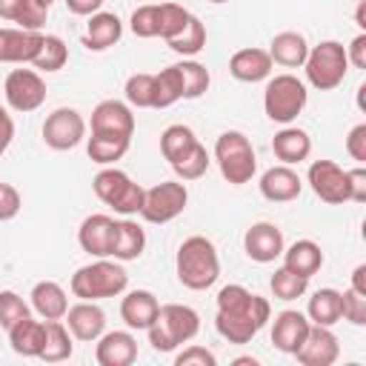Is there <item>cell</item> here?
Wrapping results in <instances>:
<instances>
[{
    "label": "cell",
    "instance_id": "1",
    "mask_svg": "<svg viewBox=\"0 0 366 366\" xmlns=\"http://www.w3.org/2000/svg\"><path fill=\"white\" fill-rule=\"evenodd\" d=\"M174 272H177V280L192 292H203L214 286V280L220 277V257H217L214 243L203 234L186 237L177 246Z\"/></svg>",
    "mask_w": 366,
    "mask_h": 366
},
{
    "label": "cell",
    "instance_id": "2",
    "mask_svg": "<svg viewBox=\"0 0 366 366\" xmlns=\"http://www.w3.org/2000/svg\"><path fill=\"white\" fill-rule=\"evenodd\" d=\"M126 286H129V272L123 269L120 260H109V257H97L94 263L80 266L69 280L71 295L80 300L117 297L126 292Z\"/></svg>",
    "mask_w": 366,
    "mask_h": 366
},
{
    "label": "cell",
    "instance_id": "3",
    "mask_svg": "<svg viewBox=\"0 0 366 366\" xmlns=\"http://www.w3.org/2000/svg\"><path fill=\"white\" fill-rule=\"evenodd\" d=\"M146 332L154 352H174L177 346L189 343L200 332V315L183 303H166L160 306L157 317Z\"/></svg>",
    "mask_w": 366,
    "mask_h": 366
},
{
    "label": "cell",
    "instance_id": "4",
    "mask_svg": "<svg viewBox=\"0 0 366 366\" xmlns=\"http://www.w3.org/2000/svg\"><path fill=\"white\" fill-rule=\"evenodd\" d=\"M214 160H217V169L223 174L226 183L232 186H243L254 177L257 172V154H254V146L252 140L237 132V129H229L223 132L217 140H214Z\"/></svg>",
    "mask_w": 366,
    "mask_h": 366
},
{
    "label": "cell",
    "instance_id": "5",
    "mask_svg": "<svg viewBox=\"0 0 366 366\" xmlns=\"http://www.w3.org/2000/svg\"><path fill=\"white\" fill-rule=\"evenodd\" d=\"M92 189L97 194V200H103L109 209H114L120 217H132V214H140L143 209V194L146 189L140 183H134L123 169L117 166H103L94 180H92Z\"/></svg>",
    "mask_w": 366,
    "mask_h": 366
},
{
    "label": "cell",
    "instance_id": "6",
    "mask_svg": "<svg viewBox=\"0 0 366 366\" xmlns=\"http://www.w3.org/2000/svg\"><path fill=\"white\" fill-rule=\"evenodd\" d=\"M303 71H306L309 86H315L317 92L337 89L349 71L346 46L337 40H320L317 46H309V54L303 60Z\"/></svg>",
    "mask_w": 366,
    "mask_h": 366
},
{
    "label": "cell",
    "instance_id": "7",
    "mask_svg": "<svg viewBox=\"0 0 366 366\" xmlns=\"http://www.w3.org/2000/svg\"><path fill=\"white\" fill-rule=\"evenodd\" d=\"M309 103V92L306 83L295 74H274L266 80L263 89V112L272 123L289 126L292 120H297V114L306 109Z\"/></svg>",
    "mask_w": 366,
    "mask_h": 366
},
{
    "label": "cell",
    "instance_id": "8",
    "mask_svg": "<svg viewBox=\"0 0 366 366\" xmlns=\"http://www.w3.org/2000/svg\"><path fill=\"white\" fill-rule=\"evenodd\" d=\"M272 317V306L266 297L252 295V300L237 309V312H217L214 315V329L223 340L229 343H249Z\"/></svg>",
    "mask_w": 366,
    "mask_h": 366
},
{
    "label": "cell",
    "instance_id": "9",
    "mask_svg": "<svg viewBox=\"0 0 366 366\" xmlns=\"http://www.w3.org/2000/svg\"><path fill=\"white\" fill-rule=\"evenodd\" d=\"M186 203H189V189H186V183H180V180H163V183L146 189L140 217H143L146 223L163 226V223L174 220L177 214H183Z\"/></svg>",
    "mask_w": 366,
    "mask_h": 366
},
{
    "label": "cell",
    "instance_id": "10",
    "mask_svg": "<svg viewBox=\"0 0 366 366\" xmlns=\"http://www.w3.org/2000/svg\"><path fill=\"white\" fill-rule=\"evenodd\" d=\"M3 94L14 112L29 114L46 103V80L40 77L37 69H11L6 74Z\"/></svg>",
    "mask_w": 366,
    "mask_h": 366
},
{
    "label": "cell",
    "instance_id": "11",
    "mask_svg": "<svg viewBox=\"0 0 366 366\" xmlns=\"http://www.w3.org/2000/svg\"><path fill=\"white\" fill-rule=\"evenodd\" d=\"M86 120H83V114L77 112V109H71V106H60V109H54L46 120H43V143L49 146V149H54V152H69V149H74L83 137H86Z\"/></svg>",
    "mask_w": 366,
    "mask_h": 366
},
{
    "label": "cell",
    "instance_id": "12",
    "mask_svg": "<svg viewBox=\"0 0 366 366\" xmlns=\"http://www.w3.org/2000/svg\"><path fill=\"white\" fill-rule=\"evenodd\" d=\"M306 180L312 186V192L329 203V206H340L349 200V183H346V169H340L335 160H312Z\"/></svg>",
    "mask_w": 366,
    "mask_h": 366
},
{
    "label": "cell",
    "instance_id": "13",
    "mask_svg": "<svg viewBox=\"0 0 366 366\" xmlns=\"http://www.w3.org/2000/svg\"><path fill=\"white\" fill-rule=\"evenodd\" d=\"M297 363L303 366H332L337 357H340V340L337 335L332 332V326H317L312 323L309 326V335L306 340L300 343V349L295 352Z\"/></svg>",
    "mask_w": 366,
    "mask_h": 366
},
{
    "label": "cell",
    "instance_id": "14",
    "mask_svg": "<svg viewBox=\"0 0 366 366\" xmlns=\"http://www.w3.org/2000/svg\"><path fill=\"white\" fill-rule=\"evenodd\" d=\"M243 249L249 254V260L254 263H274L283 249H286V240H283V232L269 223V220H260V223H252L243 234Z\"/></svg>",
    "mask_w": 366,
    "mask_h": 366
},
{
    "label": "cell",
    "instance_id": "15",
    "mask_svg": "<svg viewBox=\"0 0 366 366\" xmlns=\"http://www.w3.org/2000/svg\"><path fill=\"white\" fill-rule=\"evenodd\" d=\"M92 134H114V137H132L134 134V114L129 103L123 100H100L92 109Z\"/></svg>",
    "mask_w": 366,
    "mask_h": 366
},
{
    "label": "cell",
    "instance_id": "16",
    "mask_svg": "<svg viewBox=\"0 0 366 366\" xmlns=\"http://www.w3.org/2000/svg\"><path fill=\"white\" fill-rule=\"evenodd\" d=\"M63 323H66V329L71 332L74 340L94 343L106 332V312L97 306V300H80V303L66 309Z\"/></svg>",
    "mask_w": 366,
    "mask_h": 366
},
{
    "label": "cell",
    "instance_id": "17",
    "mask_svg": "<svg viewBox=\"0 0 366 366\" xmlns=\"http://www.w3.org/2000/svg\"><path fill=\"white\" fill-rule=\"evenodd\" d=\"M309 326H312V320H309L303 312H297V309H283V312L274 315V320H272V343H274V349L283 352V355H295V352L300 349V343L306 340Z\"/></svg>",
    "mask_w": 366,
    "mask_h": 366
},
{
    "label": "cell",
    "instance_id": "18",
    "mask_svg": "<svg viewBox=\"0 0 366 366\" xmlns=\"http://www.w3.org/2000/svg\"><path fill=\"white\" fill-rule=\"evenodd\" d=\"M77 243L92 257H112L114 246V217L109 214H89L77 229Z\"/></svg>",
    "mask_w": 366,
    "mask_h": 366
},
{
    "label": "cell",
    "instance_id": "19",
    "mask_svg": "<svg viewBox=\"0 0 366 366\" xmlns=\"http://www.w3.org/2000/svg\"><path fill=\"white\" fill-rule=\"evenodd\" d=\"M94 343V360L100 366H132L137 360V340L132 332H103Z\"/></svg>",
    "mask_w": 366,
    "mask_h": 366
},
{
    "label": "cell",
    "instance_id": "20",
    "mask_svg": "<svg viewBox=\"0 0 366 366\" xmlns=\"http://www.w3.org/2000/svg\"><path fill=\"white\" fill-rule=\"evenodd\" d=\"M257 186H260V194H263L269 203H289V200H297L300 192H303L300 174H297L292 166H286V163L266 169V172L260 174V183H257Z\"/></svg>",
    "mask_w": 366,
    "mask_h": 366
},
{
    "label": "cell",
    "instance_id": "21",
    "mask_svg": "<svg viewBox=\"0 0 366 366\" xmlns=\"http://www.w3.org/2000/svg\"><path fill=\"white\" fill-rule=\"evenodd\" d=\"M272 57L266 49H237L232 57H229V74L240 83H260V80H269L272 77Z\"/></svg>",
    "mask_w": 366,
    "mask_h": 366
},
{
    "label": "cell",
    "instance_id": "22",
    "mask_svg": "<svg viewBox=\"0 0 366 366\" xmlns=\"http://www.w3.org/2000/svg\"><path fill=\"white\" fill-rule=\"evenodd\" d=\"M43 31H26V29H0V63H31L40 51Z\"/></svg>",
    "mask_w": 366,
    "mask_h": 366
},
{
    "label": "cell",
    "instance_id": "23",
    "mask_svg": "<svg viewBox=\"0 0 366 366\" xmlns=\"http://www.w3.org/2000/svg\"><path fill=\"white\" fill-rule=\"evenodd\" d=\"M160 312V300L154 297V292L149 289H132L126 292V297L120 300V317L129 329H149L152 320Z\"/></svg>",
    "mask_w": 366,
    "mask_h": 366
},
{
    "label": "cell",
    "instance_id": "24",
    "mask_svg": "<svg viewBox=\"0 0 366 366\" xmlns=\"http://www.w3.org/2000/svg\"><path fill=\"white\" fill-rule=\"evenodd\" d=\"M123 37V23L114 11H94L86 23V34H83V46L89 51H106L112 49L117 40Z\"/></svg>",
    "mask_w": 366,
    "mask_h": 366
},
{
    "label": "cell",
    "instance_id": "25",
    "mask_svg": "<svg viewBox=\"0 0 366 366\" xmlns=\"http://www.w3.org/2000/svg\"><path fill=\"white\" fill-rule=\"evenodd\" d=\"M272 152H274V157L280 163L297 166L312 154V137H309V132H303V129L289 123L272 137Z\"/></svg>",
    "mask_w": 366,
    "mask_h": 366
},
{
    "label": "cell",
    "instance_id": "26",
    "mask_svg": "<svg viewBox=\"0 0 366 366\" xmlns=\"http://www.w3.org/2000/svg\"><path fill=\"white\" fill-rule=\"evenodd\" d=\"M31 309L40 315V320H63L69 309L66 289L57 280H37L31 286Z\"/></svg>",
    "mask_w": 366,
    "mask_h": 366
},
{
    "label": "cell",
    "instance_id": "27",
    "mask_svg": "<svg viewBox=\"0 0 366 366\" xmlns=\"http://www.w3.org/2000/svg\"><path fill=\"white\" fill-rule=\"evenodd\" d=\"M146 252V232L137 220L132 217H120L114 220V246H112V257L120 263L137 260Z\"/></svg>",
    "mask_w": 366,
    "mask_h": 366
},
{
    "label": "cell",
    "instance_id": "28",
    "mask_svg": "<svg viewBox=\"0 0 366 366\" xmlns=\"http://www.w3.org/2000/svg\"><path fill=\"white\" fill-rule=\"evenodd\" d=\"M9 332V343H11V352L14 355H23V357H40L43 352V343H46V320H34L31 315L17 320Z\"/></svg>",
    "mask_w": 366,
    "mask_h": 366
},
{
    "label": "cell",
    "instance_id": "29",
    "mask_svg": "<svg viewBox=\"0 0 366 366\" xmlns=\"http://www.w3.org/2000/svg\"><path fill=\"white\" fill-rule=\"evenodd\" d=\"M280 257H283V266L292 269V272H297L300 277H312L323 266V249L315 240H309V237L295 240L292 246H286Z\"/></svg>",
    "mask_w": 366,
    "mask_h": 366
},
{
    "label": "cell",
    "instance_id": "30",
    "mask_svg": "<svg viewBox=\"0 0 366 366\" xmlns=\"http://www.w3.org/2000/svg\"><path fill=\"white\" fill-rule=\"evenodd\" d=\"M306 54H309V43H306V37H303L300 31H280V34H274L272 43H269V57H272V63H280V66H286V69L303 66Z\"/></svg>",
    "mask_w": 366,
    "mask_h": 366
},
{
    "label": "cell",
    "instance_id": "31",
    "mask_svg": "<svg viewBox=\"0 0 366 366\" xmlns=\"http://www.w3.org/2000/svg\"><path fill=\"white\" fill-rule=\"evenodd\" d=\"M129 146H132V137H114V134H92L86 140L89 160L97 166H114L117 160H123Z\"/></svg>",
    "mask_w": 366,
    "mask_h": 366
},
{
    "label": "cell",
    "instance_id": "32",
    "mask_svg": "<svg viewBox=\"0 0 366 366\" xmlns=\"http://www.w3.org/2000/svg\"><path fill=\"white\" fill-rule=\"evenodd\" d=\"M306 317L317 326H335L340 320V292L326 286V289H317L312 297H309V306H306Z\"/></svg>",
    "mask_w": 366,
    "mask_h": 366
},
{
    "label": "cell",
    "instance_id": "33",
    "mask_svg": "<svg viewBox=\"0 0 366 366\" xmlns=\"http://www.w3.org/2000/svg\"><path fill=\"white\" fill-rule=\"evenodd\" d=\"M74 355V343H71V332L66 329L63 320H46V343L40 352V360L46 363H60L69 360Z\"/></svg>",
    "mask_w": 366,
    "mask_h": 366
},
{
    "label": "cell",
    "instance_id": "34",
    "mask_svg": "<svg viewBox=\"0 0 366 366\" xmlns=\"http://www.w3.org/2000/svg\"><path fill=\"white\" fill-rule=\"evenodd\" d=\"M177 100H183V77L177 63H172L154 74V109H169Z\"/></svg>",
    "mask_w": 366,
    "mask_h": 366
},
{
    "label": "cell",
    "instance_id": "35",
    "mask_svg": "<svg viewBox=\"0 0 366 366\" xmlns=\"http://www.w3.org/2000/svg\"><path fill=\"white\" fill-rule=\"evenodd\" d=\"M194 143H197L194 132H192L189 126H183V123H172V126H166L163 134H160V152H163V157L169 160V166H172L174 160H180Z\"/></svg>",
    "mask_w": 366,
    "mask_h": 366
},
{
    "label": "cell",
    "instance_id": "36",
    "mask_svg": "<svg viewBox=\"0 0 366 366\" xmlns=\"http://www.w3.org/2000/svg\"><path fill=\"white\" fill-rule=\"evenodd\" d=\"M166 46L174 51V54H183V57H194V54H200L203 49H206V26L200 23V17H189V23H186V29L177 34V37H172V40H166Z\"/></svg>",
    "mask_w": 366,
    "mask_h": 366
},
{
    "label": "cell",
    "instance_id": "37",
    "mask_svg": "<svg viewBox=\"0 0 366 366\" xmlns=\"http://www.w3.org/2000/svg\"><path fill=\"white\" fill-rule=\"evenodd\" d=\"M66 60H69V46L63 43V37H57V34H43V43H40V51L34 54V60H31V66L37 69V71H60L63 66H66Z\"/></svg>",
    "mask_w": 366,
    "mask_h": 366
},
{
    "label": "cell",
    "instance_id": "38",
    "mask_svg": "<svg viewBox=\"0 0 366 366\" xmlns=\"http://www.w3.org/2000/svg\"><path fill=\"white\" fill-rule=\"evenodd\" d=\"M177 69H180V77H183V100H197L209 92L212 77H209V69L203 63L189 57V60H180Z\"/></svg>",
    "mask_w": 366,
    "mask_h": 366
},
{
    "label": "cell",
    "instance_id": "39",
    "mask_svg": "<svg viewBox=\"0 0 366 366\" xmlns=\"http://www.w3.org/2000/svg\"><path fill=\"white\" fill-rule=\"evenodd\" d=\"M269 289H272V295H274L277 300H297V297L306 295L309 277H300L297 272L280 266V269H274V274H272V280H269Z\"/></svg>",
    "mask_w": 366,
    "mask_h": 366
},
{
    "label": "cell",
    "instance_id": "40",
    "mask_svg": "<svg viewBox=\"0 0 366 366\" xmlns=\"http://www.w3.org/2000/svg\"><path fill=\"white\" fill-rule=\"evenodd\" d=\"M189 17H192V11L183 9L180 3H160L157 6V37H163V40L177 37L186 29Z\"/></svg>",
    "mask_w": 366,
    "mask_h": 366
},
{
    "label": "cell",
    "instance_id": "41",
    "mask_svg": "<svg viewBox=\"0 0 366 366\" xmlns=\"http://www.w3.org/2000/svg\"><path fill=\"white\" fill-rule=\"evenodd\" d=\"M209 163H212V157H209L206 146L197 140L180 160L172 163V169H174V174H177L180 180H197V177H203V174L209 172Z\"/></svg>",
    "mask_w": 366,
    "mask_h": 366
},
{
    "label": "cell",
    "instance_id": "42",
    "mask_svg": "<svg viewBox=\"0 0 366 366\" xmlns=\"http://www.w3.org/2000/svg\"><path fill=\"white\" fill-rule=\"evenodd\" d=\"M126 103L137 109H154V74L137 71L126 80Z\"/></svg>",
    "mask_w": 366,
    "mask_h": 366
},
{
    "label": "cell",
    "instance_id": "43",
    "mask_svg": "<svg viewBox=\"0 0 366 366\" xmlns=\"http://www.w3.org/2000/svg\"><path fill=\"white\" fill-rule=\"evenodd\" d=\"M46 17H49V6L43 0H20L11 23H17V29L26 31H40L46 26Z\"/></svg>",
    "mask_w": 366,
    "mask_h": 366
},
{
    "label": "cell",
    "instance_id": "44",
    "mask_svg": "<svg viewBox=\"0 0 366 366\" xmlns=\"http://www.w3.org/2000/svg\"><path fill=\"white\" fill-rule=\"evenodd\" d=\"M129 29L134 37H157V3H146V6H137L129 17Z\"/></svg>",
    "mask_w": 366,
    "mask_h": 366
},
{
    "label": "cell",
    "instance_id": "45",
    "mask_svg": "<svg viewBox=\"0 0 366 366\" xmlns=\"http://www.w3.org/2000/svg\"><path fill=\"white\" fill-rule=\"evenodd\" d=\"M23 317H29V303L17 295V292H11V289H3L0 292V326L3 329H11L17 320H23Z\"/></svg>",
    "mask_w": 366,
    "mask_h": 366
},
{
    "label": "cell",
    "instance_id": "46",
    "mask_svg": "<svg viewBox=\"0 0 366 366\" xmlns=\"http://www.w3.org/2000/svg\"><path fill=\"white\" fill-rule=\"evenodd\" d=\"M340 317L352 326H366V295L355 292L352 286L340 292Z\"/></svg>",
    "mask_w": 366,
    "mask_h": 366
},
{
    "label": "cell",
    "instance_id": "47",
    "mask_svg": "<svg viewBox=\"0 0 366 366\" xmlns=\"http://www.w3.org/2000/svg\"><path fill=\"white\" fill-rule=\"evenodd\" d=\"M217 357L214 352H209L206 346H197V343H189L183 352L174 355V366H214Z\"/></svg>",
    "mask_w": 366,
    "mask_h": 366
},
{
    "label": "cell",
    "instance_id": "48",
    "mask_svg": "<svg viewBox=\"0 0 366 366\" xmlns=\"http://www.w3.org/2000/svg\"><path fill=\"white\" fill-rule=\"evenodd\" d=\"M20 206H23L20 192H17L11 183H3V180H0V223H6V220H11V217H17Z\"/></svg>",
    "mask_w": 366,
    "mask_h": 366
},
{
    "label": "cell",
    "instance_id": "49",
    "mask_svg": "<svg viewBox=\"0 0 366 366\" xmlns=\"http://www.w3.org/2000/svg\"><path fill=\"white\" fill-rule=\"evenodd\" d=\"M346 152L360 166L366 163V123H357V126L349 129V134H346Z\"/></svg>",
    "mask_w": 366,
    "mask_h": 366
},
{
    "label": "cell",
    "instance_id": "50",
    "mask_svg": "<svg viewBox=\"0 0 366 366\" xmlns=\"http://www.w3.org/2000/svg\"><path fill=\"white\" fill-rule=\"evenodd\" d=\"M346 183H349V200L366 203V169L360 163L355 169H346Z\"/></svg>",
    "mask_w": 366,
    "mask_h": 366
},
{
    "label": "cell",
    "instance_id": "51",
    "mask_svg": "<svg viewBox=\"0 0 366 366\" xmlns=\"http://www.w3.org/2000/svg\"><path fill=\"white\" fill-rule=\"evenodd\" d=\"M346 57H349V66L366 69V31H360V34L346 46Z\"/></svg>",
    "mask_w": 366,
    "mask_h": 366
},
{
    "label": "cell",
    "instance_id": "52",
    "mask_svg": "<svg viewBox=\"0 0 366 366\" xmlns=\"http://www.w3.org/2000/svg\"><path fill=\"white\" fill-rule=\"evenodd\" d=\"M11 140H14V120H11V114L0 106V157H3V152L11 146Z\"/></svg>",
    "mask_w": 366,
    "mask_h": 366
},
{
    "label": "cell",
    "instance_id": "53",
    "mask_svg": "<svg viewBox=\"0 0 366 366\" xmlns=\"http://www.w3.org/2000/svg\"><path fill=\"white\" fill-rule=\"evenodd\" d=\"M103 0H66V9L77 17H92L94 11H100Z\"/></svg>",
    "mask_w": 366,
    "mask_h": 366
},
{
    "label": "cell",
    "instance_id": "54",
    "mask_svg": "<svg viewBox=\"0 0 366 366\" xmlns=\"http://www.w3.org/2000/svg\"><path fill=\"white\" fill-rule=\"evenodd\" d=\"M355 292H360V295H366V263H357L355 266V272H352V283H349Z\"/></svg>",
    "mask_w": 366,
    "mask_h": 366
},
{
    "label": "cell",
    "instance_id": "55",
    "mask_svg": "<svg viewBox=\"0 0 366 366\" xmlns=\"http://www.w3.org/2000/svg\"><path fill=\"white\" fill-rule=\"evenodd\" d=\"M20 0H0V20H14Z\"/></svg>",
    "mask_w": 366,
    "mask_h": 366
},
{
    "label": "cell",
    "instance_id": "56",
    "mask_svg": "<svg viewBox=\"0 0 366 366\" xmlns=\"http://www.w3.org/2000/svg\"><path fill=\"white\" fill-rule=\"evenodd\" d=\"M355 26L360 31H366V0H357V9H355Z\"/></svg>",
    "mask_w": 366,
    "mask_h": 366
},
{
    "label": "cell",
    "instance_id": "57",
    "mask_svg": "<svg viewBox=\"0 0 366 366\" xmlns=\"http://www.w3.org/2000/svg\"><path fill=\"white\" fill-rule=\"evenodd\" d=\"M243 363H252V366H254L257 360H254V357H234V366H243Z\"/></svg>",
    "mask_w": 366,
    "mask_h": 366
},
{
    "label": "cell",
    "instance_id": "58",
    "mask_svg": "<svg viewBox=\"0 0 366 366\" xmlns=\"http://www.w3.org/2000/svg\"><path fill=\"white\" fill-rule=\"evenodd\" d=\"M209 3H229V0H209Z\"/></svg>",
    "mask_w": 366,
    "mask_h": 366
},
{
    "label": "cell",
    "instance_id": "59",
    "mask_svg": "<svg viewBox=\"0 0 366 366\" xmlns=\"http://www.w3.org/2000/svg\"><path fill=\"white\" fill-rule=\"evenodd\" d=\"M43 3H46V6H51V3H54V0H43Z\"/></svg>",
    "mask_w": 366,
    "mask_h": 366
},
{
    "label": "cell",
    "instance_id": "60",
    "mask_svg": "<svg viewBox=\"0 0 366 366\" xmlns=\"http://www.w3.org/2000/svg\"><path fill=\"white\" fill-rule=\"evenodd\" d=\"M355 3H357V0H355Z\"/></svg>",
    "mask_w": 366,
    "mask_h": 366
}]
</instances>
